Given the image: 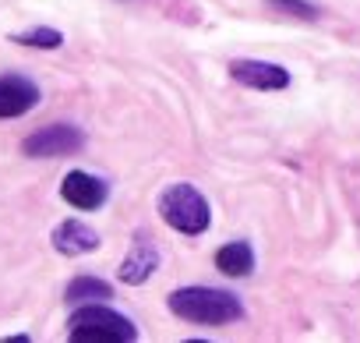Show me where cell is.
<instances>
[{
  "instance_id": "9c48e42d",
  "label": "cell",
  "mask_w": 360,
  "mask_h": 343,
  "mask_svg": "<svg viewBox=\"0 0 360 343\" xmlns=\"http://www.w3.org/2000/svg\"><path fill=\"white\" fill-rule=\"evenodd\" d=\"M53 248L60 255H89L99 248V234L82 223V220H64L57 230H53Z\"/></svg>"
},
{
  "instance_id": "8fae6325",
  "label": "cell",
  "mask_w": 360,
  "mask_h": 343,
  "mask_svg": "<svg viewBox=\"0 0 360 343\" xmlns=\"http://www.w3.org/2000/svg\"><path fill=\"white\" fill-rule=\"evenodd\" d=\"M71 304H92V301H106V297H113V290H110V283L106 280H96V276H78V280H71L68 283V294H64Z\"/></svg>"
},
{
  "instance_id": "ba28073f",
  "label": "cell",
  "mask_w": 360,
  "mask_h": 343,
  "mask_svg": "<svg viewBox=\"0 0 360 343\" xmlns=\"http://www.w3.org/2000/svg\"><path fill=\"white\" fill-rule=\"evenodd\" d=\"M155 269H159V251H155L152 237H148V234L134 237V244H131L127 258L120 262V283L138 287V283H145Z\"/></svg>"
},
{
  "instance_id": "4fadbf2b",
  "label": "cell",
  "mask_w": 360,
  "mask_h": 343,
  "mask_svg": "<svg viewBox=\"0 0 360 343\" xmlns=\"http://www.w3.org/2000/svg\"><path fill=\"white\" fill-rule=\"evenodd\" d=\"M269 8L283 11V15H293V18H314V4H307V0H265Z\"/></svg>"
},
{
  "instance_id": "8992f818",
  "label": "cell",
  "mask_w": 360,
  "mask_h": 343,
  "mask_svg": "<svg viewBox=\"0 0 360 343\" xmlns=\"http://www.w3.org/2000/svg\"><path fill=\"white\" fill-rule=\"evenodd\" d=\"M60 195H64V202H68V206H75V209L89 213V209H99V206L106 202L110 188H106L99 177L85 174V170H71V174L64 177V185H60Z\"/></svg>"
},
{
  "instance_id": "30bf717a",
  "label": "cell",
  "mask_w": 360,
  "mask_h": 343,
  "mask_svg": "<svg viewBox=\"0 0 360 343\" xmlns=\"http://www.w3.org/2000/svg\"><path fill=\"white\" fill-rule=\"evenodd\" d=\"M216 266L226 276H248L255 269V251H251L248 241H230L216 251Z\"/></svg>"
},
{
  "instance_id": "3957f363",
  "label": "cell",
  "mask_w": 360,
  "mask_h": 343,
  "mask_svg": "<svg viewBox=\"0 0 360 343\" xmlns=\"http://www.w3.org/2000/svg\"><path fill=\"white\" fill-rule=\"evenodd\" d=\"M68 325H71V339H78V343H131V339H138V329L131 325V318L106 304H82Z\"/></svg>"
},
{
  "instance_id": "6da1fadb",
  "label": "cell",
  "mask_w": 360,
  "mask_h": 343,
  "mask_svg": "<svg viewBox=\"0 0 360 343\" xmlns=\"http://www.w3.org/2000/svg\"><path fill=\"white\" fill-rule=\"evenodd\" d=\"M166 304L176 318L195 322V325H230L244 315L240 297L216 287H180L166 297Z\"/></svg>"
},
{
  "instance_id": "5b68a950",
  "label": "cell",
  "mask_w": 360,
  "mask_h": 343,
  "mask_svg": "<svg viewBox=\"0 0 360 343\" xmlns=\"http://www.w3.org/2000/svg\"><path fill=\"white\" fill-rule=\"evenodd\" d=\"M230 75L233 82L248 85V89H262V92H279L290 85V71L283 64H272V61H230Z\"/></svg>"
},
{
  "instance_id": "7a4b0ae2",
  "label": "cell",
  "mask_w": 360,
  "mask_h": 343,
  "mask_svg": "<svg viewBox=\"0 0 360 343\" xmlns=\"http://www.w3.org/2000/svg\"><path fill=\"white\" fill-rule=\"evenodd\" d=\"M159 216L166 220V227L188 234V237H198L209 230L212 223V209L205 202V195L195 188V185H169L162 195H159Z\"/></svg>"
},
{
  "instance_id": "7c38bea8",
  "label": "cell",
  "mask_w": 360,
  "mask_h": 343,
  "mask_svg": "<svg viewBox=\"0 0 360 343\" xmlns=\"http://www.w3.org/2000/svg\"><path fill=\"white\" fill-rule=\"evenodd\" d=\"M15 43H22V46H39V50H57V46L64 43V36H60L57 29H29V32H18Z\"/></svg>"
},
{
  "instance_id": "52a82bcc",
  "label": "cell",
  "mask_w": 360,
  "mask_h": 343,
  "mask_svg": "<svg viewBox=\"0 0 360 343\" xmlns=\"http://www.w3.org/2000/svg\"><path fill=\"white\" fill-rule=\"evenodd\" d=\"M39 103V85L22 78V75H4L0 78V120H11L29 113Z\"/></svg>"
},
{
  "instance_id": "277c9868",
  "label": "cell",
  "mask_w": 360,
  "mask_h": 343,
  "mask_svg": "<svg viewBox=\"0 0 360 343\" xmlns=\"http://www.w3.org/2000/svg\"><path fill=\"white\" fill-rule=\"evenodd\" d=\"M85 145V135L71 124H50V127H39L36 135L25 138L22 152L32 156V159H53V156H71Z\"/></svg>"
}]
</instances>
